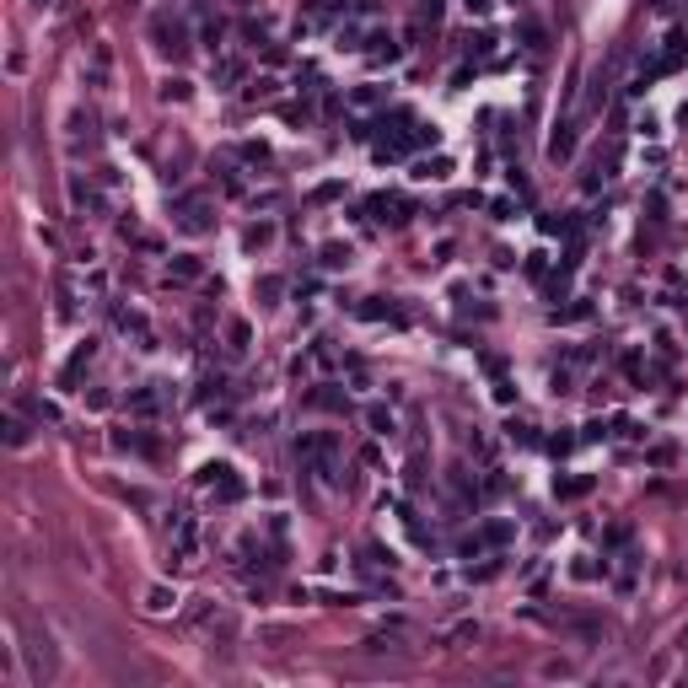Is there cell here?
Here are the masks:
<instances>
[{"mask_svg":"<svg viewBox=\"0 0 688 688\" xmlns=\"http://www.w3.org/2000/svg\"><path fill=\"white\" fill-rule=\"evenodd\" d=\"M172 603H178V592H167V586H151V592H145V608H151V613H167Z\"/></svg>","mask_w":688,"mask_h":688,"instance_id":"1","label":"cell"},{"mask_svg":"<svg viewBox=\"0 0 688 688\" xmlns=\"http://www.w3.org/2000/svg\"><path fill=\"white\" fill-rule=\"evenodd\" d=\"M178 226H183V231H205V226H210V221H205V205H183Z\"/></svg>","mask_w":688,"mask_h":688,"instance_id":"2","label":"cell"},{"mask_svg":"<svg viewBox=\"0 0 688 688\" xmlns=\"http://www.w3.org/2000/svg\"><path fill=\"white\" fill-rule=\"evenodd\" d=\"M172 275H178V280H199V258H194V253H178V258H172Z\"/></svg>","mask_w":688,"mask_h":688,"instance_id":"3","label":"cell"},{"mask_svg":"<svg viewBox=\"0 0 688 688\" xmlns=\"http://www.w3.org/2000/svg\"><path fill=\"white\" fill-rule=\"evenodd\" d=\"M226 339H231V350H248V323L231 317V323H226Z\"/></svg>","mask_w":688,"mask_h":688,"instance_id":"4","label":"cell"},{"mask_svg":"<svg viewBox=\"0 0 688 688\" xmlns=\"http://www.w3.org/2000/svg\"><path fill=\"white\" fill-rule=\"evenodd\" d=\"M366 420H371V430H376V435H387V430H393V414H387L382 403H376V409H366Z\"/></svg>","mask_w":688,"mask_h":688,"instance_id":"5","label":"cell"},{"mask_svg":"<svg viewBox=\"0 0 688 688\" xmlns=\"http://www.w3.org/2000/svg\"><path fill=\"white\" fill-rule=\"evenodd\" d=\"M157 403H162L157 393H134V398H129V409H134V414H157Z\"/></svg>","mask_w":688,"mask_h":688,"instance_id":"6","label":"cell"},{"mask_svg":"<svg viewBox=\"0 0 688 688\" xmlns=\"http://www.w3.org/2000/svg\"><path fill=\"white\" fill-rule=\"evenodd\" d=\"M559 495H586V489H592V479H565V484H554Z\"/></svg>","mask_w":688,"mask_h":688,"instance_id":"7","label":"cell"},{"mask_svg":"<svg viewBox=\"0 0 688 688\" xmlns=\"http://www.w3.org/2000/svg\"><path fill=\"white\" fill-rule=\"evenodd\" d=\"M511 532H517V527H511V522H489V532H484V538H489V544H506Z\"/></svg>","mask_w":688,"mask_h":688,"instance_id":"8","label":"cell"},{"mask_svg":"<svg viewBox=\"0 0 688 688\" xmlns=\"http://www.w3.org/2000/svg\"><path fill=\"white\" fill-rule=\"evenodd\" d=\"M6 441H11V447H27V425L11 420V425H6Z\"/></svg>","mask_w":688,"mask_h":688,"instance_id":"9","label":"cell"},{"mask_svg":"<svg viewBox=\"0 0 688 688\" xmlns=\"http://www.w3.org/2000/svg\"><path fill=\"white\" fill-rule=\"evenodd\" d=\"M162 97H167V102H183V97H189V81H167V86H162Z\"/></svg>","mask_w":688,"mask_h":688,"instance_id":"10","label":"cell"},{"mask_svg":"<svg viewBox=\"0 0 688 688\" xmlns=\"http://www.w3.org/2000/svg\"><path fill=\"white\" fill-rule=\"evenodd\" d=\"M269 92H275V75H258V81L248 86V97H269Z\"/></svg>","mask_w":688,"mask_h":688,"instance_id":"11","label":"cell"},{"mask_svg":"<svg viewBox=\"0 0 688 688\" xmlns=\"http://www.w3.org/2000/svg\"><path fill=\"white\" fill-rule=\"evenodd\" d=\"M462 6H468V11H479V16H484V11H489V6H495V0H462Z\"/></svg>","mask_w":688,"mask_h":688,"instance_id":"12","label":"cell"},{"mask_svg":"<svg viewBox=\"0 0 688 688\" xmlns=\"http://www.w3.org/2000/svg\"><path fill=\"white\" fill-rule=\"evenodd\" d=\"M38 6H54V0H38Z\"/></svg>","mask_w":688,"mask_h":688,"instance_id":"13","label":"cell"}]
</instances>
